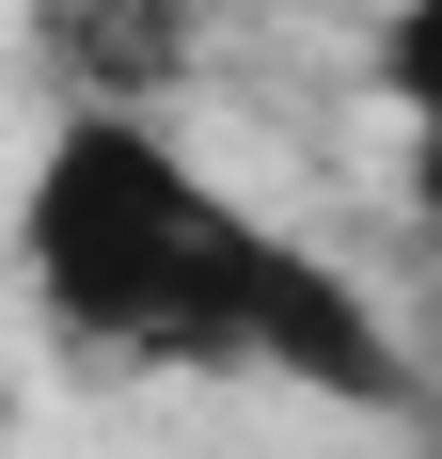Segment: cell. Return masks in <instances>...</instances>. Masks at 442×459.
I'll use <instances>...</instances> for the list:
<instances>
[{
    "instance_id": "1",
    "label": "cell",
    "mask_w": 442,
    "mask_h": 459,
    "mask_svg": "<svg viewBox=\"0 0 442 459\" xmlns=\"http://www.w3.org/2000/svg\"><path fill=\"white\" fill-rule=\"evenodd\" d=\"M16 301L47 317V349L142 365V380H285L363 428L427 396L363 270L237 206L158 111H47L32 175H16Z\"/></svg>"
},
{
    "instance_id": "2",
    "label": "cell",
    "mask_w": 442,
    "mask_h": 459,
    "mask_svg": "<svg viewBox=\"0 0 442 459\" xmlns=\"http://www.w3.org/2000/svg\"><path fill=\"white\" fill-rule=\"evenodd\" d=\"M32 48L64 111H158L190 80V0H32Z\"/></svg>"
},
{
    "instance_id": "3",
    "label": "cell",
    "mask_w": 442,
    "mask_h": 459,
    "mask_svg": "<svg viewBox=\"0 0 442 459\" xmlns=\"http://www.w3.org/2000/svg\"><path fill=\"white\" fill-rule=\"evenodd\" d=\"M427 48H442V0H395L379 16V95H427Z\"/></svg>"
}]
</instances>
